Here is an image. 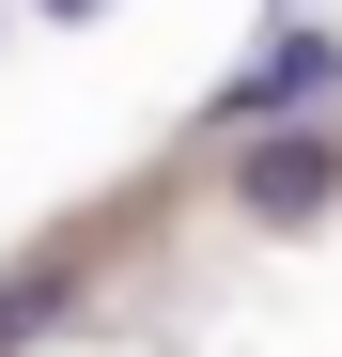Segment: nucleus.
Listing matches in <instances>:
<instances>
[{"label":"nucleus","instance_id":"obj_1","mask_svg":"<svg viewBox=\"0 0 342 357\" xmlns=\"http://www.w3.org/2000/svg\"><path fill=\"white\" fill-rule=\"evenodd\" d=\"M327 93H342V31H265L249 63L202 93V140H249V125H311Z\"/></svg>","mask_w":342,"mask_h":357},{"label":"nucleus","instance_id":"obj_2","mask_svg":"<svg viewBox=\"0 0 342 357\" xmlns=\"http://www.w3.org/2000/svg\"><path fill=\"white\" fill-rule=\"evenodd\" d=\"M327 187H342V140H327V125H249V155H234V202H249L265 233L327 218Z\"/></svg>","mask_w":342,"mask_h":357},{"label":"nucleus","instance_id":"obj_3","mask_svg":"<svg viewBox=\"0 0 342 357\" xmlns=\"http://www.w3.org/2000/svg\"><path fill=\"white\" fill-rule=\"evenodd\" d=\"M63 311H78V264H16V280H0V357H16V342H47Z\"/></svg>","mask_w":342,"mask_h":357},{"label":"nucleus","instance_id":"obj_4","mask_svg":"<svg viewBox=\"0 0 342 357\" xmlns=\"http://www.w3.org/2000/svg\"><path fill=\"white\" fill-rule=\"evenodd\" d=\"M47 16H63V31H78V16H109V0H47Z\"/></svg>","mask_w":342,"mask_h":357}]
</instances>
